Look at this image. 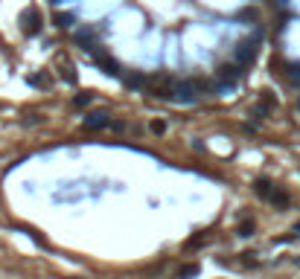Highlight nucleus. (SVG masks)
I'll return each mask as SVG.
<instances>
[{
	"instance_id": "f3484780",
	"label": "nucleus",
	"mask_w": 300,
	"mask_h": 279,
	"mask_svg": "<svg viewBox=\"0 0 300 279\" xmlns=\"http://www.w3.org/2000/svg\"><path fill=\"white\" fill-rule=\"evenodd\" d=\"M298 108H300V102H298Z\"/></svg>"
},
{
	"instance_id": "9b49d317",
	"label": "nucleus",
	"mask_w": 300,
	"mask_h": 279,
	"mask_svg": "<svg viewBox=\"0 0 300 279\" xmlns=\"http://www.w3.org/2000/svg\"><path fill=\"white\" fill-rule=\"evenodd\" d=\"M251 233H254V224H251V221H245V224H242V230H239V236H251Z\"/></svg>"
},
{
	"instance_id": "7ed1b4c3",
	"label": "nucleus",
	"mask_w": 300,
	"mask_h": 279,
	"mask_svg": "<svg viewBox=\"0 0 300 279\" xmlns=\"http://www.w3.org/2000/svg\"><path fill=\"white\" fill-rule=\"evenodd\" d=\"M242 67V64H239ZM236 64H225L222 70H219V82H222V88L225 91H231L233 88V82H239V76H242V70H239Z\"/></svg>"
},
{
	"instance_id": "0eeeda50",
	"label": "nucleus",
	"mask_w": 300,
	"mask_h": 279,
	"mask_svg": "<svg viewBox=\"0 0 300 279\" xmlns=\"http://www.w3.org/2000/svg\"><path fill=\"white\" fill-rule=\"evenodd\" d=\"M105 125H108L105 114H88V120H85V128H91V131L94 128H105Z\"/></svg>"
},
{
	"instance_id": "423d86ee",
	"label": "nucleus",
	"mask_w": 300,
	"mask_h": 279,
	"mask_svg": "<svg viewBox=\"0 0 300 279\" xmlns=\"http://www.w3.org/2000/svg\"><path fill=\"white\" fill-rule=\"evenodd\" d=\"M94 41H97V32L94 30H76V44H79V47L94 50Z\"/></svg>"
},
{
	"instance_id": "ddd939ff",
	"label": "nucleus",
	"mask_w": 300,
	"mask_h": 279,
	"mask_svg": "<svg viewBox=\"0 0 300 279\" xmlns=\"http://www.w3.org/2000/svg\"><path fill=\"white\" fill-rule=\"evenodd\" d=\"M196 274H199V268H196V265H193V268H184V271H181V277H196Z\"/></svg>"
},
{
	"instance_id": "f03ea898",
	"label": "nucleus",
	"mask_w": 300,
	"mask_h": 279,
	"mask_svg": "<svg viewBox=\"0 0 300 279\" xmlns=\"http://www.w3.org/2000/svg\"><path fill=\"white\" fill-rule=\"evenodd\" d=\"M199 82H178V85H172V96L178 99V102H196L199 99Z\"/></svg>"
},
{
	"instance_id": "dca6fc26",
	"label": "nucleus",
	"mask_w": 300,
	"mask_h": 279,
	"mask_svg": "<svg viewBox=\"0 0 300 279\" xmlns=\"http://www.w3.org/2000/svg\"><path fill=\"white\" fill-rule=\"evenodd\" d=\"M300 236V224H295V230H292V239H298Z\"/></svg>"
},
{
	"instance_id": "4468645a",
	"label": "nucleus",
	"mask_w": 300,
	"mask_h": 279,
	"mask_svg": "<svg viewBox=\"0 0 300 279\" xmlns=\"http://www.w3.org/2000/svg\"><path fill=\"white\" fill-rule=\"evenodd\" d=\"M91 102V96L88 93H82V96H76V105H88Z\"/></svg>"
},
{
	"instance_id": "f8f14e48",
	"label": "nucleus",
	"mask_w": 300,
	"mask_h": 279,
	"mask_svg": "<svg viewBox=\"0 0 300 279\" xmlns=\"http://www.w3.org/2000/svg\"><path fill=\"white\" fill-rule=\"evenodd\" d=\"M70 24H73L70 15H59V27H70Z\"/></svg>"
},
{
	"instance_id": "2eb2a0df",
	"label": "nucleus",
	"mask_w": 300,
	"mask_h": 279,
	"mask_svg": "<svg viewBox=\"0 0 300 279\" xmlns=\"http://www.w3.org/2000/svg\"><path fill=\"white\" fill-rule=\"evenodd\" d=\"M239 18H242V21H251V18H254V12H251V9H245V12H239Z\"/></svg>"
},
{
	"instance_id": "39448f33",
	"label": "nucleus",
	"mask_w": 300,
	"mask_h": 279,
	"mask_svg": "<svg viewBox=\"0 0 300 279\" xmlns=\"http://www.w3.org/2000/svg\"><path fill=\"white\" fill-rule=\"evenodd\" d=\"M21 30L27 32V35H38L41 21H38V15H35V12H24V15H21Z\"/></svg>"
},
{
	"instance_id": "1a4fd4ad",
	"label": "nucleus",
	"mask_w": 300,
	"mask_h": 279,
	"mask_svg": "<svg viewBox=\"0 0 300 279\" xmlns=\"http://www.w3.org/2000/svg\"><path fill=\"white\" fill-rule=\"evenodd\" d=\"M257 192H260V195H266V198H271V192H274V189H271V184H268V181H257Z\"/></svg>"
},
{
	"instance_id": "20e7f679",
	"label": "nucleus",
	"mask_w": 300,
	"mask_h": 279,
	"mask_svg": "<svg viewBox=\"0 0 300 279\" xmlns=\"http://www.w3.org/2000/svg\"><path fill=\"white\" fill-rule=\"evenodd\" d=\"M94 59H97V64H100V67L105 70V73H108V76H120V64L114 62L111 56H105L102 50H97V53H94Z\"/></svg>"
},
{
	"instance_id": "f257e3e1",
	"label": "nucleus",
	"mask_w": 300,
	"mask_h": 279,
	"mask_svg": "<svg viewBox=\"0 0 300 279\" xmlns=\"http://www.w3.org/2000/svg\"><path fill=\"white\" fill-rule=\"evenodd\" d=\"M260 44H263V32L257 30L248 41H242V44H239V50H236V64H251V62H254V59H257Z\"/></svg>"
},
{
	"instance_id": "6e6552de",
	"label": "nucleus",
	"mask_w": 300,
	"mask_h": 279,
	"mask_svg": "<svg viewBox=\"0 0 300 279\" xmlns=\"http://www.w3.org/2000/svg\"><path fill=\"white\" fill-rule=\"evenodd\" d=\"M271 204H277V207H289V195H286V192H271Z\"/></svg>"
},
{
	"instance_id": "9d476101",
	"label": "nucleus",
	"mask_w": 300,
	"mask_h": 279,
	"mask_svg": "<svg viewBox=\"0 0 300 279\" xmlns=\"http://www.w3.org/2000/svg\"><path fill=\"white\" fill-rule=\"evenodd\" d=\"M286 73L289 79H300V64H286Z\"/></svg>"
}]
</instances>
